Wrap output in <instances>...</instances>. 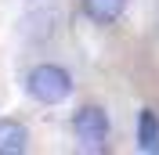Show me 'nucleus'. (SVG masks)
<instances>
[{"mask_svg":"<svg viewBox=\"0 0 159 155\" xmlns=\"http://www.w3.org/2000/svg\"><path fill=\"white\" fill-rule=\"evenodd\" d=\"M25 90L36 97L40 105H61L65 97L72 94V76L65 72L61 65H36L25 79Z\"/></svg>","mask_w":159,"mask_h":155,"instance_id":"1","label":"nucleus"},{"mask_svg":"<svg viewBox=\"0 0 159 155\" xmlns=\"http://www.w3.org/2000/svg\"><path fill=\"white\" fill-rule=\"evenodd\" d=\"M72 130H76V137L87 148H101L105 137H109V116H105L98 105H83L76 116H72Z\"/></svg>","mask_w":159,"mask_h":155,"instance_id":"2","label":"nucleus"},{"mask_svg":"<svg viewBox=\"0 0 159 155\" xmlns=\"http://www.w3.org/2000/svg\"><path fill=\"white\" fill-rule=\"evenodd\" d=\"M29 148V130L18 119H0V155H18Z\"/></svg>","mask_w":159,"mask_h":155,"instance_id":"3","label":"nucleus"},{"mask_svg":"<svg viewBox=\"0 0 159 155\" xmlns=\"http://www.w3.org/2000/svg\"><path fill=\"white\" fill-rule=\"evenodd\" d=\"M127 0H83V15L98 25H112V22L123 15Z\"/></svg>","mask_w":159,"mask_h":155,"instance_id":"4","label":"nucleus"},{"mask_svg":"<svg viewBox=\"0 0 159 155\" xmlns=\"http://www.w3.org/2000/svg\"><path fill=\"white\" fill-rule=\"evenodd\" d=\"M138 148L141 152H159V116L152 108L138 112Z\"/></svg>","mask_w":159,"mask_h":155,"instance_id":"5","label":"nucleus"}]
</instances>
